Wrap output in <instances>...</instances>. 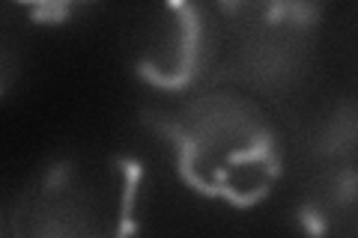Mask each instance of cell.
Returning <instances> with one entry per match:
<instances>
[{
    "instance_id": "cell-2",
    "label": "cell",
    "mask_w": 358,
    "mask_h": 238,
    "mask_svg": "<svg viewBox=\"0 0 358 238\" xmlns=\"http://www.w3.org/2000/svg\"><path fill=\"white\" fill-rule=\"evenodd\" d=\"M114 164L120 167V173L126 176V188H122V209H120V221H131L134 211V197H138V182L143 179V164L134 158H114Z\"/></svg>"
},
{
    "instance_id": "cell-3",
    "label": "cell",
    "mask_w": 358,
    "mask_h": 238,
    "mask_svg": "<svg viewBox=\"0 0 358 238\" xmlns=\"http://www.w3.org/2000/svg\"><path fill=\"white\" fill-rule=\"evenodd\" d=\"M69 13H72L69 0H33V3H30V21H33V24L60 27V24H66Z\"/></svg>"
},
{
    "instance_id": "cell-11",
    "label": "cell",
    "mask_w": 358,
    "mask_h": 238,
    "mask_svg": "<svg viewBox=\"0 0 358 238\" xmlns=\"http://www.w3.org/2000/svg\"><path fill=\"white\" fill-rule=\"evenodd\" d=\"M218 9H224V13H236V9H242V3H236V0H218Z\"/></svg>"
},
{
    "instance_id": "cell-4",
    "label": "cell",
    "mask_w": 358,
    "mask_h": 238,
    "mask_svg": "<svg viewBox=\"0 0 358 238\" xmlns=\"http://www.w3.org/2000/svg\"><path fill=\"white\" fill-rule=\"evenodd\" d=\"M275 152V137H272V131H260V134H254V146L251 149H236V152H230L227 155V164H263L268 155Z\"/></svg>"
},
{
    "instance_id": "cell-7",
    "label": "cell",
    "mask_w": 358,
    "mask_h": 238,
    "mask_svg": "<svg viewBox=\"0 0 358 238\" xmlns=\"http://www.w3.org/2000/svg\"><path fill=\"white\" fill-rule=\"evenodd\" d=\"M299 223L308 232V238H326V221L313 206H301L299 209Z\"/></svg>"
},
{
    "instance_id": "cell-8",
    "label": "cell",
    "mask_w": 358,
    "mask_h": 238,
    "mask_svg": "<svg viewBox=\"0 0 358 238\" xmlns=\"http://www.w3.org/2000/svg\"><path fill=\"white\" fill-rule=\"evenodd\" d=\"M72 173H75V167H72L69 161H63V164H57V167H51L48 173H45V179H42L45 194H54V191H60L63 182H66V179H69Z\"/></svg>"
},
{
    "instance_id": "cell-10",
    "label": "cell",
    "mask_w": 358,
    "mask_h": 238,
    "mask_svg": "<svg viewBox=\"0 0 358 238\" xmlns=\"http://www.w3.org/2000/svg\"><path fill=\"white\" fill-rule=\"evenodd\" d=\"M263 173H266V179H281L284 167H281V158H278V152H272L263 161Z\"/></svg>"
},
{
    "instance_id": "cell-5",
    "label": "cell",
    "mask_w": 358,
    "mask_h": 238,
    "mask_svg": "<svg viewBox=\"0 0 358 238\" xmlns=\"http://www.w3.org/2000/svg\"><path fill=\"white\" fill-rule=\"evenodd\" d=\"M334 202L338 206H352L358 202V167H346L334 179Z\"/></svg>"
},
{
    "instance_id": "cell-6",
    "label": "cell",
    "mask_w": 358,
    "mask_h": 238,
    "mask_svg": "<svg viewBox=\"0 0 358 238\" xmlns=\"http://www.w3.org/2000/svg\"><path fill=\"white\" fill-rule=\"evenodd\" d=\"M322 15V3H289L287 0V21L296 27H317Z\"/></svg>"
},
{
    "instance_id": "cell-9",
    "label": "cell",
    "mask_w": 358,
    "mask_h": 238,
    "mask_svg": "<svg viewBox=\"0 0 358 238\" xmlns=\"http://www.w3.org/2000/svg\"><path fill=\"white\" fill-rule=\"evenodd\" d=\"M281 21H287V0H272L266 6L263 24H281Z\"/></svg>"
},
{
    "instance_id": "cell-13",
    "label": "cell",
    "mask_w": 358,
    "mask_h": 238,
    "mask_svg": "<svg viewBox=\"0 0 358 238\" xmlns=\"http://www.w3.org/2000/svg\"><path fill=\"white\" fill-rule=\"evenodd\" d=\"M117 238H122V235H117Z\"/></svg>"
},
{
    "instance_id": "cell-1",
    "label": "cell",
    "mask_w": 358,
    "mask_h": 238,
    "mask_svg": "<svg viewBox=\"0 0 358 238\" xmlns=\"http://www.w3.org/2000/svg\"><path fill=\"white\" fill-rule=\"evenodd\" d=\"M171 9L182 13V60H179V72L176 75H164L159 72L152 63L141 60L134 66V72L143 81H150L152 87L162 89H185L194 81L197 75V54H200V13L194 3H182V0H171Z\"/></svg>"
},
{
    "instance_id": "cell-12",
    "label": "cell",
    "mask_w": 358,
    "mask_h": 238,
    "mask_svg": "<svg viewBox=\"0 0 358 238\" xmlns=\"http://www.w3.org/2000/svg\"><path fill=\"white\" fill-rule=\"evenodd\" d=\"M227 176H230L227 167H215V185H227Z\"/></svg>"
}]
</instances>
